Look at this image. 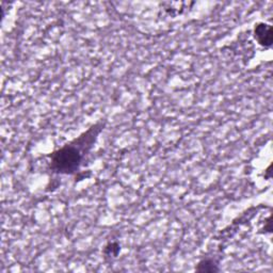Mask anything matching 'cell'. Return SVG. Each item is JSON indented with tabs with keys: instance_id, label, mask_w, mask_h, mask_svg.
<instances>
[{
	"instance_id": "3957f363",
	"label": "cell",
	"mask_w": 273,
	"mask_h": 273,
	"mask_svg": "<svg viewBox=\"0 0 273 273\" xmlns=\"http://www.w3.org/2000/svg\"><path fill=\"white\" fill-rule=\"evenodd\" d=\"M193 4L192 2H163L161 5L163 10L165 11V13L170 16H175L180 15L184 12L185 9L189 5Z\"/></svg>"
},
{
	"instance_id": "6da1fadb",
	"label": "cell",
	"mask_w": 273,
	"mask_h": 273,
	"mask_svg": "<svg viewBox=\"0 0 273 273\" xmlns=\"http://www.w3.org/2000/svg\"><path fill=\"white\" fill-rule=\"evenodd\" d=\"M81 158L79 147L66 145L52 154L51 168L59 173H73L78 169Z\"/></svg>"
},
{
	"instance_id": "7a4b0ae2",
	"label": "cell",
	"mask_w": 273,
	"mask_h": 273,
	"mask_svg": "<svg viewBox=\"0 0 273 273\" xmlns=\"http://www.w3.org/2000/svg\"><path fill=\"white\" fill-rule=\"evenodd\" d=\"M254 37L260 46L269 48L273 42L272 27L269 24L259 23L254 28Z\"/></svg>"
},
{
	"instance_id": "5b68a950",
	"label": "cell",
	"mask_w": 273,
	"mask_h": 273,
	"mask_svg": "<svg viewBox=\"0 0 273 273\" xmlns=\"http://www.w3.org/2000/svg\"><path fill=\"white\" fill-rule=\"evenodd\" d=\"M120 245L119 243H116V242H111L109 243L108 245H107L106 249H105V253L106 255H108V256H113V257H115V256L119 254L120 252Z\"/></svg>"
},
{
	"instance_id": "277c9868",
	"label": "cell",
	"mask_w": 273,
	"mask_h": 273,
	"mask_svg": "<svg viewBox=\"0 0 273 273\" xmlns=\"http://www.w3.org/2000/svg\"><path fill=\"white\" fill-rule=\"evenodd\" d=\"M196 270L200 272H216V271H219V268L217 267V264L215 263V261H213L212 259L207 258V259L201 261L199 266H197Z\"/></svg>"
}]
</instances>
